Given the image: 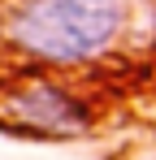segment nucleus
Returning <instances> with one entry per match:
<instances>
[{"label":"nucleus","mask_w":156,"mask_h":160,"mask_svg":"<svg viewBox=\"0 0 156 160\" xmlns=\"http://www.w3.org/2000/svg\"><path fill=\"white\" fill-rule=\"evenodd\" d=\"M139 0H9L4 48L44 69H87L134 30Z\"/></svg>","instance_id":"obj_1"},{"label":"nucleus","mask_w":156,"mask_h":160,"mask_svg":"<svg viewBox=\"0 0 156 160\" xmlns=\"http://www.w3.org/2000/svg\"><path fill=\"white\" fill-rule=\"evenodd\" d=\"M0 112L9 117L13 130L39 134V138H74V134L91 130L87 95H78L74 87H65L61 78L44 74V65H26V74H18L4 87Z\"/></svg>","instance_id":"obj_2"},{"label":"nucleus","mask_w":156,"mask_h":160,"mask_svg":"<svg viewBox=\"0 0 156 160\" xmlns=\"http://www.w3.org/2000/svg\"><path fill=\"white\" fill-rule=\"evenodd\" d=\"M0 43H4V9H0Z\"/></svg>","instance_id":"obj_3"}]
</instances>
